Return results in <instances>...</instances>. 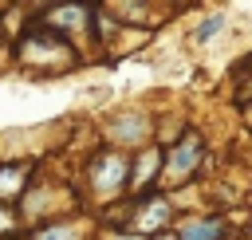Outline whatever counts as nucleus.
Wrapping results in <instances>:
<instances>
[{
  "mask_svg": "<svg viewBox=\"0 0 252 240\" xmlns=\"http://www.w3.org/2000/svg\"><path fill=\"white\" fill-rule=\"evenodd\" d=\"M126 173H130V165H126V157H118V153H102L98 165H94V181H98L102 189H118V185L126 181Z\"/></svg>",
  "mask_w": 252,
  "mask_h": 240,
  "instance_id": "1",
  "label": "nucleus"
},
{
  "mask_svg": "<svg viewBox=\"0 0 252 240\" xmlns=\"http://www.w3.org/2000/svg\"><path fill=\"white\" fill-rule=\"evenodd\" d=\"M177 240H224V220L205 216V220H185Z\"/></svg>",
  "mask_w": 252,
  "mask_h": 240,
  "instance_id": "2",
  "label": "nucleus"
},
{
  "mask_svg": "<svg viewBox=\"0 0 252 240\" xmlns=\"http://www.w3.org/2000/svg\"><path fill=\"white\" fill-rule=\"evenodd\" d=\"M24 173H28V169H0V197H4V201H12V197H16V189H20Z\"/></svg>",
  "mask_w": 252,
  "mask_h": 240,
  "instance_id": "3",
  "label": "nucleus"
},
{
  "mask_svg": "<svg viewBox=\"0 0 252 240\" xmlns=\"http://www.w3.org/2000/svg\"><path fill=\"white\" fill-rule=\"evenodd\" d=\"M193 161H197V142H185V146L177 150V157H173V169L185 173V169H193Z\"/></svg>",
  "mask_w": 252,
  "mask_h": 240,
  "instance_id": "4",
  "label": "nucleus"
},
{
  "mask_svg": "<svg viewBox=\"0 0 252 240\" xmlns=\"http://www.w3.org/2000/svg\"><path fill=\"white\" fill-rule=\"evenodd\" d=\"M35 240H75V228H67V224H55V228H43Z\"/></svg>",
  "mask_w": 252,
  "mask_h": 240,
  "instance_id": "5",
  "label": "nucleus"
},
{
  "mask_svg": "<svg viewBox=\"0 0 252 240\" xmlns=\"http://www.w3.org/2000/svg\"><path fill=\"white\" fill-rule=\"evenodd\" d=\"M220 28H224V16H209V20L197 28V39H209V35H217Z\"/></svg>",
  "mask_w": 252,
  "mask_h": 240,
  "instance_id": "6",
  "label": "nucleus"
}]
</instances>
